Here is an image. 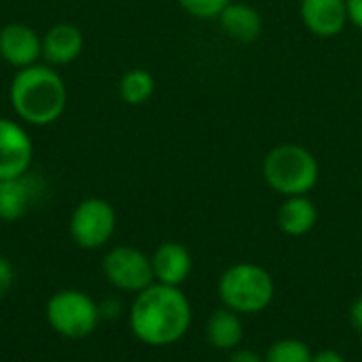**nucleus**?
Segmentation results:
<instances>
[{"label":"nucleus","instance_id":"f257e3e1","mask_svg":"<svg viewBox=\"0 0 362 362\" xmlns=\"http://www.w3.org/2000/svg\"><path fill=\"white\" fill-rule=\"evenodd\" d=\"M193 310L180 286L153 282L140 291L129 308V329L146 346L178 344L191 329Z\"/></svg>","mask_w":362,"mask_h":362},{"label":"nucleus","instance_id":"0eeeda50","mask_svg":"<svg viewBox=\"0 0 362 362\" xmlns=\"http://www.w3.org/2000/svg\"><path fill=\"white\" fill-rule=\"evenodd\" d=\"M106 280L125 293H140L155 282L151 257L134 246H115L102 259Z\"/></svg>","mask_w":362,"mask_h":362},{"label":"nucleus","instance_id":"aec40b11","mask_svg":"<svg viewBox=\"0 0 362 362\" xmlns=\"http://www.w3.org/2000/svg\"><path fill=\"white\" fill-rule=\"evenodd\" d=\"M13 280H15V269L13 265L0 257V297H4L8 293V288L13 286Z\"/></svg>","mask_w":362,"mask_h":362},{"label":"nucleus","instance_id":"f3484780","mask_svg":"<svg viewBox=\"0 0 362 362\" xmlns=\"http://www.w3.org/2000/svg\"><path fill=\"white\" fill-rule=\"evenodd\" d=\"M155 93V76L144 68L127 70L119 81V95L129 106H142Z\"/></svg>","mask_w":362,"mask_h":362},{"label":"nucleus","instance_id":"dca6fc26","mask_svg":"<svg viewBox=\"0 0 362 362\" xmlns=\"http://www.w3.org/2000/svg\"><path fill=\"white\" fill-rule=\"evenodd\" d=\"M206 337L212 348L221 352H233L242 346L244 341V322L242 316L227 310L218 308L206 325Z\"/></svg>","mask_w":362,"mask_h":362},{"label":"nucleus","instance_id":"39448f33","mask_svg":"<svg viewBox=\"0 0 362 362\" xmlns=\"http://www.w3.org/2000/svg\"><path fill=\"white\" fill-rule=\"evenodd\" d=\"M47 320L59 335L83 339L91 335L100 320V305L83 291H59L47 303Z\"/></svg>","mask_w":362,"mask_h":362},{"label":"nucleus","instance_id":"6e6552de","mask_svg":"<svg viewBox=\"0 0 362 362\" xmlns=\"http://www.w3.org/2000/svg\"><path fill=\"white\" fill-rule=\"evenodd\" d=\"M34 144L28 132L13 119L0 117V180L28 174Z\"/></svg>","mask_w":362,"mask_h":362},{"label":"nucleus","instance_id":"ddd939ff","mask_svg":"<svg viewBox=\"0 0 362 362\" xmlns=\"http://www.w3.org/2000/svg\"><path fill=\"white\" fill-rule=\"evenodd\" d=\"M155 282L168 286H182L193 269L191 252L178 242H163L151 257Z\"/></svg>","mask_w":362,"mask_h":362},{"label":"nucleus","instance_id":"b1692460","mask_svg":"<svg viewBox=\"0 0 362 362\" xmlns=\"http://www.w3.org/2000/svg\"><path fill=\"white\" fill-rule=\"evenodd\" d=\"M350 322H352L354 331L362 335V297H358V299L352 303V310H350Z\"/></svg>","mask_w":362,"mask_h":362},{"label":"nucleus","instance_id":"6ab92c4d","mask_svg":"<svg viewBox=\"0 0 362 362\" xmlns=\"http://www.w3.org/2000/svg\"><path fill=\"white\" fill-rule=\"evenodd\" d=\"M180 4V8L185 13H189L191 17L195 19H202V21H210L218 17V13L231 2V0H176Z\"/></svg>","mask_w":362,"mask_h":362},{"label":"nucleus","instance_id":"393cba45","mask_svg":"<svg viewBox=\"0 0 362 362\" xmlns=\"http://www.w3.org/2000/svg\"><path fill=\"white\" fill-rule=\"evenodd\" d=\"M119 312H121V308H119V303H115V301H106V303L100 305L102 318H115V316H119Z\"/></svg>","mask_w":362,"mask_h":362},{"label":"nucleus","instance_id":"1a4fd4ad","mask_svg":"<svg viewBox=\"0 0 362 362\" xmlns=\"http://www.w3.org/2000/svg\"><path fill=\"white\" fill-rule=\"evenodd\" d=\"M0 57L21 70L42 57V36L25 23H6L0 30Z\"/></svg>","mask_w":362,"mask_h":362},{"label":"nucleus","instance_id":"7ed1b4c3","mask_svg":"<svg viewBox=\"0 0 362 362\" xmlns=\"http://www.w3.org/2000/svg\"><path fill=\"white\" fill-rule=\"evenodd\" d=\"M261 172L267 187L282 197L308 195L320 180V163L316 155L308 146L295 142L269 148Z\"/></svg>","mask_w":362,"mask_h":362},{"label":"nucleus","instance_id":"4468645a","mask_svg":"<svg viewBox=\"0 0 362 362\" xmlns=\"http://www.w3.org/2000/svg\"><path fill=\"white\" fill-rule=\"evenodd\" d=\"M85 47L83 32L74 23H57L42 36V57L49 66L72 64Z\"/></svg>","mask_w":362,"mask_h":362},{"label":"nucleus","instance_id":"2eb2a0df","mask_svg":"<svg viewBox=\"0 0 362 362\" xmlns=\"http://www.w3.org/2000/svg\"><path fill=\"white\" fill-rule=\"evenodd\" d=\"M276 221H278V227L282 233H286L291 238H303L316 227L318 208L308 195L284 197V202L278 208Z\"/></svg>","mask_w":362,"mask_h":362},{"label":"nucleus","instance_id":"f8f14e48","mask_svg":"<svg viewBox=\"0 0 362 362\" xmlns=\"http://www.w3.org/2000/svg\"><path fill=\"white\" fill-rule=\"evenodd\" d=\"M221 32L233 42H255L263 32V17L257 6L231 0L216 17Z\"/></svg>","mask_w":362,"mask_h":362},{"label":"nucleus","instance_id":"f03ea898","mask_svg":"<svg viewBox=\"0 0 362 362\" xmlns=\"http://www.w3.org/2000/svg\"><path fill=\"white\" fill-rule=\"evenodd\" d=\"M8 100L23 123L45 127L64 115L68 89L53 66L34 64L15 72L8 87Z\"/></svg>","mask_w":362,"mask_h":362},{"label":"nucleus","instance_id":"9b49d317","mask_svg":"<svg viewBox=\"0 0 362 362\" xmlns=\"http://www.w3.org/2000/svg\"><path fill=\"white\" fill-rule=\"evenodd\" d=\"M42 193V180L34 174H21L0 180V221L13 223L28 214Z\"/></svg>","mask_w":362,"mask_h":362},{"label":"nucleus","instance_id":"20e7f679","mask_svg":"<svg viewBox=\"0 0 362 362\" xmlns=\"http://www.w3.org/2000/svg\"><path fill=\"white\" fill-rule=\"evenodd\" d=\"M276 297V282L272 274L257 263H235L218 278V299L223 308L255 316L265 312Z\"/></svg>","mask_w":362,"mask_h":362},{"label":"nucleus","instance_id":"9d476101","mask_svg":"<svg viewBox=\"0 0 362 362\" xmlns=\"http://www.w3.org/2000/svg\"><path fill=\"white\" fill-rule=\"evenodd\" d=\"M299 17L305 30L318 38H335L350 23L346 0H301Z\"/></svg>","mask_w":362,"mask_h":362},{"label":"nucleus","instance_id":"423d86ee","mask_svg":"<svg viewBox=\"0 0 362 362\" xmlns=\"http://www.w3.org/2000/svg\"><path fill=\"white\" fill-rule=\"evenodd\" d=\"M117 229L115 208L100 197L83 199L70 216V235L83 250H98L106 246Z\"/></svg>","mask_w":362,"mask_h":362},{"label":"nucleus","instance_id":"4be33fe9","mask_svg":"<svg viewBox=\"0 0 362 362\" xmlns=\"http://www.w3.org/2000/svg\"><path fill=\"white\" fill-rule=\"evenodd\" d=\"M229 362H263V356L257 354L255 350H248V348H238L231 352Z\"/></svg>","mask_w":362,"mask_h":362},{"label":"nucleus","instance_id":"412c9836","mask_svg":"<svg viewBox=\"0 0 362 362\" xmlns=\"http://www.w3.org/2000/svg\"><path fill=\"white\" fill-rule=\"evenodd\" d=\"M346 6H348L350 23L362 32V0H346Z\"/></svg>","mask_w":362,"mask_h":362},{"label":"nucleus","instance_id":"a211bd4d","mask_svg":"<svg viewBox=\"0 0 362 362\" xmlns=\"http://www.w3.org/2000/svg\"><path fill=\"white\" fill-rule=\"evenodd\" d=\"M312 356L308 344L299 339H280L267 348L263 362H312Z\"/></svg>","mask_w":362,"mask_h":362},{"label":"nucleus","instance_id":"5701e85b","mask_svg":"<svg viewBox=\"0 0 362 362\" xmlns=\"http://www.w3.org/2000/svg\"><path fill=\"white\" fill-rule=\"evenodd\" d=\"M312 362H346V358H344V354H341V352L327 348V350L316 352V354L312 356Z\"/></svg>","mask_w":362,"mask_h":362}]
</instances>
